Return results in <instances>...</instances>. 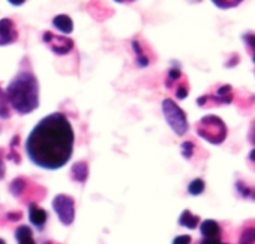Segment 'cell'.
<instances>
[{
    "label": "cell",
    "instance_id": "6da1fadb",
    "mask_svg": "<svg viewBox=\"0 0 255 244\" xmlns=\"http://www.w3.org/2000/svg\"><path fill=\"white\" fill-rule=\"evenodd\" d=\"M74 150V129L62 112L44 117L26 141L29 159L39 168L56 171L65 166Z\"/></svg>",
    "mask_w": 255,
    "mask_h": 244
},
{
    "label": "cell",
    "instance_id": "7a4b0ae2",
    "mask_svg": "<svg viewBox=\"0 0 255 244\" xmlns=\"http://www.w3.org/2000/svg\"><path fill=\"white\" fill-rule=\"evenodd\" d=\"M11 109L24 115L39 106V84L30 68H21L6 88Z\"/></svg>",
    "mask_w": 255,
    "mask_h": 244
},
{
    "label": "cell",
    "instance_id": "3957f363",
    "mask_svg": "<svg viewBox=\"0 0 255 244\" xmlns=\"http://www.w3.org/2000/svg\"><path fill=\"white\" fill-rule=\"evenodd\" d=\"M197 132L201 138L212 144H221L227 138V128L216 115H206L197 123Z\"/></svg>",
    "mask_w": 255,
    "mask_h": 244
},
{
    "label": "cell",
    "instance_id": "277c9868",
    "mask_svg": "<svg viewBox=\"0 0 255 244\" xmlns=\"http://www.w3.org/2000/svg\"><path fill=\"white\" fill-rule=\"evenodd\" d=\"M162 111L165 115L167 123L177 135H185L188 132V118L186 114L182 111V108L173 100V99H164L162 102Z\"/></svg>",
    "mask_w": 255,
    "mask_h": 244
},
{
    "label": "cell",
    "instance_id": "5b68a950",
    "mask_svg": "<svg viewBox=\"0 0 255 244\" xmlns=\"http://www.w3.org/2000/svg\"><path fill=\"white\" fill-rule=\"evenodd\" d=\"M53 208L59 216V220L65 225L69 226L72 225L75 219V201L68 196V195H57L53 199Z\"/></svg>",
    "mask_w": 255,
    "mask_h": 244
},
{
    "label": "cell",
    "instance_id": "8992f818",
    "mask_svg": "<svg viewBox=\"0 0 255 244\" xmlns=\"http://www.w3.org/2000/svg\"><path fill=\"white\" fill-rule=\"evenodd\" d=\"M42 41L57 56H65L69 51H72V48H74V41L71 38L62 36V35H56L53 32H44Z\"/></svg>",
    "mask_w": 255,
    "mask_h": 244
},
{
    "label": "cell",
    "instance_id": "52a82bcc",
    "mask_svg": "<svg viewBox=\"0 0 255 244\" xmlns=\"http://www.w3.org/2000/svg\"><path fill=\"white\" fill-rule=\"evenodd\" d=\"M165 85L168 88H174V94L177 99H185L189 93L188 81H186L185 75L180 72V69H177V68H171L168 71Z\"/></svg>",
    "mask_w": 255,
    "mask_h": 244
},
{
    "label": "cell",
    "instance_id": "ba28073f",
    "mask_svg": "<svg viewBox=\"0 0 255 244\" xmlns=\"http://www.w3.org/2000/svg\"><path fill=\"white\" fill-rule=\"evenodd\" d=\"M18 41L17 24L11 18L0 20V47H6Z\"/></svg>",
    "mask_w": 255,
    "mask_h": 244
},
{
    "label": "cell",
    "instance_id": "9c48e42d",
    "mask_svg": "<svg viewBox=\"0 0 255 244\" xmlns=\"http://www.w3.org/2000/svg\"><path fill=\"white\" fill-rule=\"evenodd\" d=\"M233 100V90H231V85L225 84V85H221L215 94H209V96H203L200 97L197 102L200 106H204L207 102H212L213 105H221V103H230Z\"/></svg>",
    "mask_w": 255,
    "mask_h": 244
},
{
    "label": "cell",
    "instance_id": "30bf717a",
    "mask_svg": "<svg viewBox=\"0 0 255 244\" xmlns=\"http://www.w3.org/2000/svg\"><path fill=\"white\" fill-rule=\"evenodd\" d=\"M29 219L32 222V225H35L36 228H42L47 223L48 214L45 210H42L41 207H38L36 204H30L29 205Z\"/></svg>",
    "mask_w": 255,
    "mask_h": 244
},
{
    "label": "cell",
    "instance_id": "8fae6325",
    "mask_svg": "<svg viewBox=\"0 0 255 244\" xmlns=\"http://www.w3.org/2000/svg\"><path fill=\"white\" fill-rule=\"evenodd\" d=\"M53 26H54V29H57L59 32H62V33H65V35L72 33V30H74V23H72L71 17L66 15V14H59V15H56V17L53 18Z\"/></svg>",
    "mask_w": 255,
    "mask_h": 244
},
{
    "label": "cell",
    "instance_id": "7c38bea8",
    "mask_svg": "<svg viewBox=\"0 0 255 244\" xmlns=\"http://www.w3.org/2000/svg\"><path fill=\"white\" fill-rule=\"evenodd\" d=\"M200 231L204 238H219L221 235V226L215 220H204L200 226Z\"/></svg>",
    "mask_w": 255,
    "mask_h": 244
},
{
    "label": "cell",
    "instance_id": "4fadbf2b",
    "mask_svg": "<svg viewBox=\"0 0 255 244\" xmlns=\"http://www.w3.org/2000/svg\"><path fill=\"white\" fill-rule=\"evenodd\" d=\"M132 50L135 51V56H137V65H138L140 68L149 66L150 59H149V56L144 53V45L140 44V42L135 39V41H132Z\"/></svg>",
    "mask_w": 255,
    "mask_h": 244
},
{
    "label": "cell",
    "instance_id": "5bb4252c",
    "mask_svg": "<svg viewBox=\"0 0 255 244\" xmlns=\"http://www.w3.org/2000/svg\"><path fill=\"white\" fill-rule=\"evenodd\" d=\"M15 238L18 241V244H36L35 240H33V234H32V229L26 225L20 226L17 231H15Z\"/></svg>",
    "mask_w": 255,
    "mask_h": 244
},
{
    "label": "cell",
    "instance_id": "9a60e30c",
    "mask_svg": "<svg viewBox=\"0 0 255 244\" xmlns=\"http://www.w3.org/2000/svg\"><path fill=\"white\" fill-rule=\"evenodd\" d=\"M200 223V217L198 216H194L189 210H185L182 214H180V219H179V225L182 226H186L189 229H195Z\"/></svg>",
    "mask_w": 255,
    "mask_h": 244
},
{
    "label": "cell",
    "instance_id": "2e32d148",
    "mask_svg": "<svg viewBox=\"0 0 255 244\" xmlns=\"http://www.w3.org/2000/svg\"><path fill=\"white\" fill-rule=\"evenodd\" d=\"M87 163L86 162H77L74 166H72V178L77 180L78 183H83L87 180V175H89V171H87Z\"/></svg>",
    "mask_w": 255,
    "mask_h": 244
},
{
    "label": "cell",
    "instance_id": "e0dca14e",
    "mask_svg": "<svg viewBox=\"0 0 255 244\" xmlns=\"http://www.w3.org/2000/svg\"><path fill=\"white\" fill-rule=\"evenodd\" d=\"M240 243H255V220H251L245 225L242 231Z\"/></svg>",
    "mask_w": 255,
    "mask_h": 244
},
{
    "label": "cell",
    "instance_id": "ac0fdd59",
    "mask_svg": "<svg viewBox=\"0 0 255 244\" xmlns=\"http://www.w3.org/2000/svg\"><path fill=\"white\" fill-rule=\"evenodd\" d=\"M11 105H9V100L6 97V93L5 90L0 88V118H9L11 117Z\"/></svg>",
    "mask_w": 255,
    "mask_h": 244
},
{
    "label": "cell",
    "instance_id": "d6986e66",
    "mask_svg": "<svg viewBox=\"0 0 255 244\" xmlns=\"http://www.w3.org/2000/svg\"><path fill=\"white\" fill-rule=\"evenodd\" d=\"M242 39H243L246 48L251 51V54H252V62L255 63V33H245V35L242 36Z\"/></svg>",
    "mask_w": 255,
    "mask_h": 244
},
{
    "label": "cell",
    "instance_id": "ffe728a7",
    "mask_svg": "<svg viewBox=\"0 0 255 244\" xmlns=\"http://www.w3.org/2000/svg\"><path fill=\"white\" fill-rule=\"evenodd\" d=\"M215 3V6H218L219 9H231V8H236L239 6L243 0H212Z\"/></svg>",
    "mask_w": 255,
    "mask_h": 244
},
{
    "label": "cell",
    "instance_id": "44dd1931",
    "mask_svg": "<svg viewBox=\"0 0 255 244\" xmlns=\"http://www.w3.org/2000/svg\"><path fill=\"white\" fill-rule=\"evenodd\" d=\"M24 189H26V180H24V178H17V180H14V181L11 183V186H9L11 193L15 195V196H20V195L23 193Z\"/></svg>",
    "mask_w": 255,
    "mask_h": 244
},
{
    "label": "cell",
    "instance_id": "7402d4cb",
    "mask_svg": "<svg viewBox=\"0 0 255 244\" xmlns=\"http://www.w3.org/2000/svg\"><path fill=\"white\" fill-rule=\"evenodd\" d=\"M203 190H204V181H203L201 178H195V180L191 181V184L188 186V192H189L191 195H194V196L203 193Z\"/></svg>",
    "mask_w": 255,
    "mask_h": 244
},
{
    "label": "cell",
    "instance_id": "603a6c76",
    "mask_svg": "<svg viewBox=\"0 0 255 244\" xmlns=\"http://www.w3.org/2000/svg\"><path fill=\"white\" fill-rule=\"evenodd\" d=\"M192 152H194V144L191 141H186V143L182 144V155H183L185 159H191Z\"/></svg>",
    "mask_w": 255,
    "mask_h": 244
},
{
    "label": "cell",
    "instance_id": "cb8c5ba5",
    "mask_svg": "<svg viewBox=\"0 0 255 244\" xmlns=\"http://www.w3.org/2000/svg\"><path fill=\"white\" fill-rule=\"evenodd\" d=\"M192 241V238L189 235H180V237H176L173 244H189Z\"/></svg>",
    "mask_w": 255,
    "mask_h": 244
},
{
    "label": "cell",
    "instance_id": "d4e9b609",
    "mask_svg": "<svg viewBox=\"0 0 255 244\" xmlns=\"http://www.w3.org/2000/svg\"><path fill=\"white\" fill-rule=\"evenodd\" d=\"M200 244H224L219 238H204Z\"/></svg>",
    "mask_w": 255,
    "mask_h": 244
},
{
    "label": "cell",
    "instance_id": "484cf974",
    "mask_svg": "<svg viewBox=\"0 0 255 244\" xmlns=\"http://www.w3.org/2000/svg\"><path fill=\"white\" fill-rule=\"evenodd\" d=\"M249 141L255 146V121L252 123V126H251V131H249Z\"/></svg>",
    "mask_w": 255,
    "mask_h": 244
},
{
    "label": "cell",
    "instance_id": "4316f807",
    "mask_svg": "<svg viewBox=\"0 0 255 244\" xmlns=\"http://www.w3.org/2000/svg\"><path fill=\"white\" fill-rule=\"evenodd\" d=\"M5 177V163H3V159H2V152H0V180Z\"/></svg>",
    "mask_w": 255,
    "mask_h": 244
},
{
    "label": "cell",
    "instance_id": "83f0119b",
    "mask_svg": "<svg viewBox=\"0 0 255 244\" xmlns=\"http://www.w3.org/2000/svg\"><path fill=\"white\" fill-rule=\"evenodd\" d=\"M248 159H249V165L255 169V149L249 153V158Z\"/></svg>",
    "mask_w": 255,
    "mask_h": 244
},
{
    "label": "cell",
    "instance_id": "f1b7e54d",
    "mask_svg": "<svg viewBox=\"0 0 255 244\" xmlns=\"http://www.w3.org/2000/svg\"><path fill=\"white\" fill-rule=\"evenodd\" d=\"M8 2H9L12 6H21V5H24L26 0H8Z\"/></svg>",
    "mask_w": 255,
    "mask_h": 244
},
{
    "label": "cell",
    "instance_id": "f546056e",
    "mask_svg": "<svg viewBox=\"0 0 255 244\" xmlns=\"http://www.w3.org/2000/svg\"><path fill=\"white\" fill-rule=\"evenodd\" d=\"M114 2H117V3H123V5H128V3L135 2V0H114Z\"/></svg>",
    "mask_w": 255,
    "mask_h": 244
},
{
    "label": "cell",
    "instance_id": "4dcf8cb0",
    "mask_svg": "<svg viewBox=\"0 0 255 244\" xmlns=\"http://www.w3.org/2000/svg\"><path fill=\"white\" fill-rule=\"evenodd\" d=\"M8 217H14L12 220H18V217H21V213H11L8 214Z\"/></svg>",
    "mask_w": 255,
    "mask_h": 244
},
{
    "label": "cell",
    "instance_id": "1f68e13d",
    "mask_svg": "<svg viewBox=\"0 0 255 244\" xmlns=\"http://www.w3.org/2000/svg\"><path fill=\"white\" fill-rule=\"evenodd\" d=\"M0 244H6V243H5V240H2V238H0Z\"/></svg>",
    "mask_w": 255,
    "mask_h": 244
},
{
    "label": "cell",
    "instance_id": "d6a6232c",
    "mask_svg": "<svg viewBox=\"0 0 255 244\" xmlns=\"http://www.w3.org/2000/svg\"><path fill=\"white\" fill-rule=\"evenodd\" d=\"M240 244H255V243H240Z\"/></svg>",
    "mask_w": 255,
    "mask_h": 244
}]
</instances>
